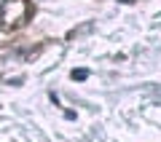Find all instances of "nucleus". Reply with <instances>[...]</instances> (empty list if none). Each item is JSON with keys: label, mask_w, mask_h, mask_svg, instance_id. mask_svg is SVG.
<instances>
[{"label": "nucleus", "mask_w": 161, "mask_h": 142, "mask_svg": "<svg viewBox=\"0 0 161 142\" xmlns=\"http://www.w3.org/2000/svg\"><path fill=\"white\" fill-rule=\"evenodd\" d=\"M73 78H75V80H86L89 73H86V70H73Z\"/></svg>", "instance_id": "f257e3e1"}]
</instances>
